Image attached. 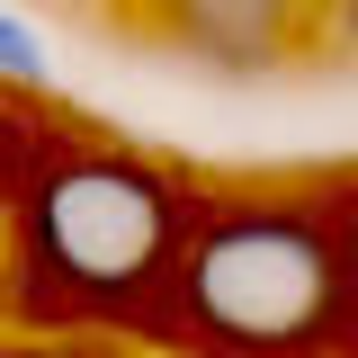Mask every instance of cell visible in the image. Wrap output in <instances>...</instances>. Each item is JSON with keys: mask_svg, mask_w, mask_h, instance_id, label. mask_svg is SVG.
Here are the masks:
<instances>
[{"mask_svg": "<svg viewBox=\"0 0 358 358\" xmlns=\"http://www.w3.org/2000/svg\"><path fill=\"white\" fill-rule=\"evenodd\" d=\"M341 296V233L305 206H224L188 224L162 278V313L206 358H305L331 341Z\"/></svg>", "mask_w": 358, "mask_h": 358, "instance_id": "2", "label": "cell"}, {"mask_svg": "<svg viewBox=\"0 0 358 358\" xmlns=\"http://www.w3.org/2000/svg\"><path fill=\"white\" fill-rule=\"evenodd\" d=\"M305 54H331L358 72V0H305Z\"/></svg>", "mask_w": 358, "mask_h": 358, "instance_id": "4", "label": "cell"}, {"mask_svg": "<svg viewBox=\"0 0 358 358\" xmlns=\"http://www.w3.org/2000/svg\"><path fill=\"white\" fill-rule=\"evenodd\" d=\"M9 358H143L126 341H99V331H18Z\"/></svg>", "mask_w": 358, "mask_h": 358, "instance_id": "6", "label": "cell"}, {"mask_svg": "<svg viewBox=\"0 0 358 358\" xmlns=\"http://www.w3.org/2000/svg\"><path fill=\"white\" fill-rule=\"evenodd\" d=\"M0 81H27V90L54 81V45H45L18 9H0Z\"/></svg>", "mask_w": 358, "mask_h": 358, "instance_id": "5", "label": "cell"}, {"mask_svg": "<svg viewBox=\"0 0 358 358\" xmlns=\"http://www.w3.org/2000/svg\"><path fill=\"white\" fill-rule=\"evenodd\" d=\"M188 233V197L143 152H63L27 179L9 224V313L18 331H81L162 296Z\"/></svg>", "mask_w": 358, "mask_h": 358, "instance_id": "1", "label": "cell"}, {"mask_svg": "<svg viewBox=\"0 0 358 358\" xmlns=\"http://www.w3.org/2000/svg\"><path fill=\"white\" fill-rule=\"evenodd\" d=\"M152 27L171 54L224 81H268L305 63V0H152Z\"/></svg>", "mask_w": 358, "mask_h": 358, "instance_id": "3", "label": "cell"}]
</instances>
